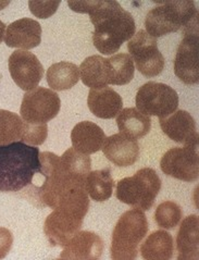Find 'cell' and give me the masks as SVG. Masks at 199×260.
<instances>
[{
	"label": "cell",
	"instance_id": "cell-1",
	"mask_svg": "<svg viewBox=\"0 0 199 260\" xmlns=\"http://www.w3.org/2000/svg\"><path fill=\"white\" fill-rule=\"evenodd\" d=\"M68 6L75 12L90 15L95 26L93 43L104 55H114L123 43L135 35L133 15L118 2H68Z\"/></svg>",
	"mask_w": 199,
	"mask_h": 260
},
{
	"label": "cell",
	"instance_id": "cell-2",
	"mask_svg": "<svg viewBox=\"0 0 199 260\" xmlns=\"http://www.w3.org/2000/svg\"><path fill=\"white\" fill-rule=\"evenodd\" d=\"M42 172L40 149L15 142L0 145V193L32 200L37 175Z\"/></svg>",
	"mask_w": 199,
	"mask_h": 260
},
{
	"label": "cell",
	"instance_id": "cell-3",
	"mask_svg": "<svg viewBox=\"0 0 199 260\" xmlns=\"http://www.w3.org/2000/svg\"><path fill=\"white\" fill-rule=\"evenodd\" d=\"M198 22L196 4L189 0L159 3L145 20L146 32L152 37H161L184 29Z\"/></svg>",
	"mask_w": 199,
	"mask_h": 260
},
{
	"label": "cell",
	"instance_id": "cell-4",
	"mask_svg": "<svg viewBox=\"0 0 199 260\" xmlns=\"http://www.w3.org/2000/svg\"><path fill=\"white\" fill-rule=\"evenodd\" d=\"M149 230L144 211L134 208L124 212L112 233L111 258L114 260H133L139 255V246Z\"/></svg>",
	"mask_w": 199,
	"mask_h": 260
},
{
	"label": "cell",
	"instance_id": "cell-5",
	"mask_svg": "<svg viewBox=\"0 0 199 260\" xmlns=\"http://www.w3.org/2000/svg\"><path fill=\"white\" fill-rule=\"evenodd\" d=\"M161 188V180L151 168H143L133 177L124 178L117 184V198L141 210H150Z\"/></svg>",
	"mask_w": 199,
	"mask_h": 260
},
{
	"label": "cell",
	"instance_id": "cell-6",
	"mask_svg": "<svg viewBox=\"0 0 199 260\" xmlns=\"http://www.w3.org/2000/svg\"><path fill=\"white\" fill-rule=\"evenodd\" d=\"M179 95L163 83L148 82L136 94V109L146 116L163 119L178 110Z\"/></svg>",
	"mask_w": 199,
	"mask_h": 260
},
{
	"label": "cell",
	"instance_id": "cell-7",
	"mask_svg": "<svg viewBox=\"0 0 199 260\" xmlns=\"http://www.w3.org/2000/svg\"><path fill=\"white\" fill-rule=\"evenodd\" d=\"M129 56L139 70L146 78H154L163 71L165 60L158 49L157 38L146 30L140 29L127 43Z\"/></svg>",
	"mask_w": 199,
	"mask_h": 260
},
{
	"label": "cell",
	"instance_id": "cell-8",
	"mask_svg": "<svg viewBox=\"0 0 199 260\" xmlns=\"http://www.w3.org/2000/svg\"><path fill=\"white\" fill-rule=\"evenodd\" d=\"M61 101L52 89L36 87L23 96L20 113L22 120L30 124H44L57 117Z\"/></svg>",
	"mask_w": 199,
	"mask_h": 260
},
{
	"label": "cell",
	"instance_id": "cell-9",
	"mask_svg": "<svg viewBox=\"0 0 199 260\" xmlns=\"http://www.w3.org/2000/svg\"><path fill=\"white\" fill-rule=\"evenodd\" d=\"M198 22L183 29V40L174 60V73L186 85L199 81Z\"/></svg>",
	"mask_w": 199,
	"mask_h": 260
},
{
	"label": "cell",
	"instance_id": "cell-10",
	"mask_svg": "<svg viewBox=\"0 0 199 260\" xmlns=\"http://www.w3.org/2000/svg\"><path fill=\"white\" fill-rule=\"evenodd\" d=\"M198 146L174 147L168 150L160 161L164 174L184 182H194L199 174Z\"/></svg>",
	"mask_w": 199,
	"mask_h": 260
},
{
	"label": "cell",
	"instance_id": "cell-11",
	"mask_svg": "<svg viewBox=\"0 0 199 260\" xmlns=\"http://www.w3.org/2000/svg\"><path fill=\"white\" fill-rule=\"evenodd\" d=\"M8 67L14 83L25 91L36 88L44 76L41 61L27 50L13 51L8 61Z\"/></svg>",
	"mask_w": 199,
	"mask_h": 260
},
{
	"label": "cell",
	"instance_id": "cell-12",
	"mask_svg": "<svg viewBox=\"0 0 199 260\" xmlns=\"http://www.w3.org/2000/svg\"><path fill=\"white\" fill-rule=\"evenodd\" d=\"M82 224L83 219L74 217L63 210L55 209L46 218L44 232L50 246L64 247L81 230Z\"/></svg>",
	"mask_w": 199,
	"mask_h": 260
},
{
	"label": "cell",
	"instance_id": "cell-13",
	"mask_svg": "<svg viewBox=\"0 0 199 260\" xmlns=\"http://www.w3.org/2000/svg\"><path fill=\"white\" fill-rule=\"evenodd\" d=\"M162 132L175 143L184 146H198L196 122L192 114L185 110H177L171 116L159 119Z\"/></svg>",
	"mask_w": 199,
	"mask_h": 260
},
{
	"label": "cell",
	"instance_id": "cell-14",
	"mask_svg": "<svg viewBox=\"0 0 199 260\" xmlns=\"http://www.w3.org/2000/svg\"><path fill=\"white\" fill-rule=\"evenodd\" d=\"M102 149L105 157L118 167L132 166L140 157V145L137 140L123 133L106 137Z\"/></svg>",
	"mask_w": 199,
	"mask_h": 260
},
{
	"label": "cell",
	"instance_id": "cell-15",
	"mask_svg": "<svg viewBox=\"0 0 199 260\" xmlns=\"http://www.w3.org/2000/svg\"><path fill=\"white\" fill-rule=\"evenodd\" d=\"M4 40L10 48L33 49L42 42V26L33 19H20L7 27Z\"/></svg>",
	"mask_w": 199,
	"mask_h": 260
},
{
	"label": "cell",
	"instance_id": "cell-16",
	"mask_svg": "<svg viewBox=\"0 0 199 260\" xmlns=\"http://www.w3.org/2000/svg\"><path fill=\"white\" fill-rule=\"evenodd\" d=\"M104 251V242L94 232L79 231L68 242L60 255V259L71 260H96Z\"/></svg>",
	"mask_w": 199,
	"mask_h": 260
},
{
	"label": "cell",
	"instance_id": "cell-17",
	"mask_svg": "<svg viewBox=\"0 0 199 260\" xmlns=\"http://www.w3.org/2000/svg\"><path fill=\"white\" fill-rule=\"evenodd\" d=\"M106 134L94 122L83 121L76 124L71 132L73 148L84 155H91L103 148Z\"/></svg>",
	"mask_w": 199,
	"mask_h": 260
},
{
	"label": "cell",
	"instance_id": "cell-18",
	"mask_svg": "<svg viewBox=\"0 0 199 260\" xmlns=\"http://www.w3.org/2000/svg\"><path fill=\"white\" fill-rule=\"evenodd\" d=\"M87 105L95 117L113 119L123 108V101L116 90L107 86L99 89H90Z\"/></svg>",
	"mask_w": 199,
	"mask_h": 260
},
{
	"label": "cell",
	"instance_id": "cell-19",
	"mask_svg": "<svg viewBox=\"0 0 199 260\" xmlns=\"http://www.w3.org/2000/svg\"><path fill=\"white\" fill-rule=\"evenodd\" d=\"M177 248L179 260L199 258V220L196 215L183 220L177 236Z\"/></svg>",
	"mask_w": 199,
	"mask_h": 260
},
{
	"label": "cell",
	"instance_id": "cell-20",
	"mask_svg": "<svg viewBox=\"0 0 199 260\" xmlns=\"http://www.w3.org/2000/svg\"><path fill=\"white\" fill-rule=\"evenodd\" d=\"M80 76L84 85L91 89L104 88L109 85V62L103 56H90L80 67Z\"/></svg>",
	"mask_w": 199,
	"mask_h": 260
},
{
	"label": "cell",
	"instance_id": "cell-21",
	"mask_svg": "<svg viewBox=\"0 0 199 260\" xmlns=\"http://www.w3.org/2000/svg\"><path fill=\"white\" fill-rule=\"evenodd\" d=\"M117 117V124L120 133H123L132 139H142L150 131V117L136 108H125L121 110Z\"/></svg>",
	"mask_w": 199,
	"mask_h": 260
},
{
	"label": "cell",
	"instance_id": "cell-22",
	"mask_svg": "<svg viewBox=\"0 0 199 260\" xmlns=\"http://www.w3.org/2000/svg\"><path fill=\"white\" fill-rule=\"evenodd\" d=\"M174 242L172 235L163 230L152 232L141 246V254L148 260H169L173 257Z\"/></svg>",
	"mask_w": 199,
	"mask_h": 260
},
{
	"label": "cell",
	"instance_id": "cell-23",
	"mask_svg": "<svg viewBox=\"0 0 199 260\" xmlns=\"http://www.w3.org/2000/svg\"><path fill=\"white\" fill-rule=\"evenodd\" d=\"M46 76L52 90H67L79 83L80 69L74 63L61 61L49 67Z\"/></svg>",
	"mask_w": 199,
	"mask_h": 260
},
{
	"label": "cell",
	"instance_id": "cell-24",
	"mask_svg": "<svg viewBox=\"0 0 199 260\" xmlns=\"http://www.w3.org/2000/svg\"><path fill=\"white\" fill-rule=\"evenodd\" d=\"M114 181L110 168L90 171L85 179V189L95 202H106L112 196Z\"/></svg>",
	"mask_w": 199,
	"mask_h": 260
},
{
	"label": "cell",
	"instance_id": "cell-25",
	"mask_svg": "<svg viewBox=\"0 0 199 260\" xmlns=\"http://www.w3.org/2000/svg\"><path fill=\"white\" fill-rule=\"evenodd\" d=\"M60 167L68 177L85 183L87 174L90 172L91 160L88 155L81 154L74 148H69L60 157Z\"/></svg>",
	"mask_w": 199,
	"mask_h": 260
},
{
	"label": "cell",
	"instance_id": "cell-26",
	"mask_svg": "<svg viewBox=\"0 0 199 260\" xmlns=\"http://www.w3.org/2000/svg\"><path fill=\"white\" fill-rule=\"evenodd\" d=\"M109 84L111 85H126L134 78L135 67L132 57L128 53H117L108 58Z\"/></svg>",
	"mask_w": 199,
	"mask_h": 260
},
{
	"label": "cell",
	"instance_id": "cell-27",
	"mask_svg": "<svg viewBox=\"0 0 199 260\" xmlns=\"http://www.w3.org/2000/svg\"><path fill=\"white\" fill-rule=\"evenodd\" d=\"M25 122L17 113L0 109V145L21 142Z\"/></svg>",
	"mask_w": 199,
	"mask_h": 260
},
{
	"label": "cell",
	"instance_id": "cell-28",
	"mask_svg": "<svg viewBox=\"0 0 199 260\" xmlns=\"http://www.w3.org/2000/svg\"><path fill=\"white\" fill-rule=\"evenodd\" d=\"M183 218L180 206L171 201L160 204L155 211V220L160 228L171 230L177 226Z\"/></svg>",
	"mask_w": 199,
	"mask_h": 260
},
{
	"label": "cell",
	"instance_id": "cell-29",
	"mask_svg": "<svg viewBox=\"0 0 199 260\" xmlns=\"http://www.w3.org/2000/svg\"><path fill=\"white\" fill-rule=\"evenodd\" d=\"M47 135H48L47 123L30 124L25 122L24 132H23L21 142L30 145V146H40V145L44 144L46 139H47Z\"/></svg>",
	"mask_w": 199,
	"mask_h": 260
},
{
	"label": "cell",
	"instance_id": "cell-30",
	"mask_svg": "<svg viewBox=\"0 0 199 260\" xmlns=\"http://www.w3.org/2000/svg\"><path fill=\"white\" fill-rule=\"evenodd\" d=\"M60 4V2H29L28 7L36 18L48 19L56 13Z\"/></svg>",
	"mask_w": 199,
	"mask_h": 260
},
{
	"label": "cell",
	"instance_id": "cell-31",
	"mask_svg": "<svg viewBox=\"0 0 199 260\" xmlns=\"http://www.w3.org/2000/svg\"><path fill=\"white\" fill-rule=\"evenodd\" d=\"M13 244L11 231L6 228H0V259H4L9 253Z\"/></svg>",
	"mask_w": 199,
	"mask_h": 260
},
{
	"label": "cell",
	"instance_id": "cell-32",
	"mask_svg": "<svg viewBox=\"0 0 199 260\" xmlns=\"http://www.w3.org/2000/svg\"><path fill=\"white\" fill-rule=\"evenodd\" d=\"M5 34H6V24L4 22L0 21V44H2V42L4 41Z\"/></svg>",
	"mask_w": 199,
	"mask_h": 260
},
{
	"label": "cell",
	"instance_id": "cell-33",
	"mask_svg": "<svg viewBox=\"0 0 199 260\" xmlns=\"http://www.w3.org/2000/svg\"><path fill=\"white\" fill-rule=\"evenodd\" d=\"M9 4H10V2H0V10L5 9L7 6H9Z\"/></svg>",
	"mask_w": 199,
	"mask_h": 260
},
{
	"label": "cell",
	"instance_id": "cell-34",
	"mask_svg": "<svg viewBox=\"0 0 199 260\" xmlns=\"http://www.w3.org/2000/svg\"><path fill=\"white\" fill-rule=\"evenodd\" d=\"M0 80H2V74H0Z\"/></svg>",
	"mask_w": 199,
	"mask_h": 260
}]
</instances>
